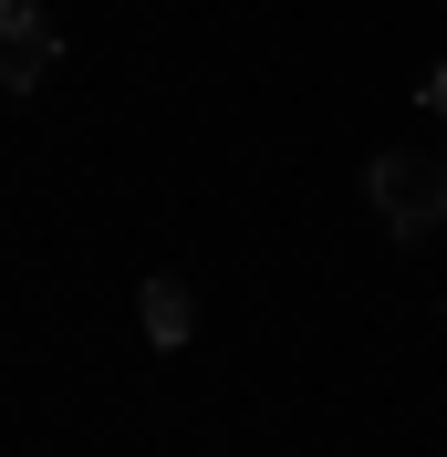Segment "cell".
Wrapping results in <instances>:
<instances>
[{"instance_id":"6da1fadb","label":"cell","mask_w":447,"mask_h":457,"mask_svg":"<svg viewBox=\"0 0 447 457\" xmlns=\"http://www.w3.org/2000/svg\"><path fill=\"white\" fill-rule=\"evenodd\" d=\"M364 198H375V219H385L395 239H426V228L447 219V156H426V145H385V156L364 167Z\"/></svg>"},{"instance_id":"277c9868","label":"cell","mask_w":447,"mask_h":457,"mask_svg":"<svg viewBox=\"0 0 447 457\" xmlns=\"http://www.w3.org/2000/svg\"><path fill=\"white\" fill-rule=\"evenodd\" d=\"M417 104H426V114H447V62H437V73L417 84Z\"/></svg>"},{"instance_id":"7a4b0ae2","label":"cell","mask_w":447,"mask_h":457,"mask_svg":"<svg viewBox=\"0 0 447 457\" xmlns=\"http://www.w3.org/2000/svg\"><path fill=\"white\" fill-rule=\"evenodd\" d=\"M53 62H63V31L31 11V0H0V84H11V94H42Z\"/></svg>"},{"instance_id":"3957f363","label":"cell","mask_w":447,"mask_h":457,"mask_svg":"<svg viewBox=\"0 0 447 457\" xmlns=\"http://www.w3.org/2000/svg\"><path fill=\"white\" fill-rule=\"evenodd\" d=\"M136 322H146V343H156V353H177V343L198 333V291L177 281V270H146V291H136Z\"/></svg>"}]
</instances>
